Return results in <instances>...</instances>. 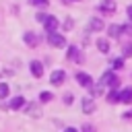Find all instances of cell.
<instances>
[{"mask_svg":"<svg viewBox=\"0 0 132 132\" xmlns=\"http://www.w3.org/2000/svg\"><path fill=\"white\" fill-rule=\"evenodd\" d=\"M109 37H120L124 31H122V25H109Z\"/></svg>","mask_w":132,"mask_h":132,"instance_id":"8fae6325","label":"cell"},{"mask_svg":"<svg viewBox=\"0 0 132 132\" xmlns=\"http://www.w3.org/2000/svg\"><path fill=\"white\" fill-rule=\"evenodd\" d=\"M128 19H130V21H132V4H130V6H128Z\"/></svg>","mask_w":132,"mask_h":132,"instance_id":"83f0119b","label":"cell"},{"mask_svg":"<svg viewBox=\"0 0 132 132\" xmlns=\"http://www.w3.org/2000/svg\"><path fill=\"white\" fill-rule=\"evenodd\" d=\"M120 97H122L124 103H132V87H126V89L120 93Z\"/></svg>","mask_w":132,"mask_h":132,"instance_id":"30bf717a","label":"cell"},{"mask_svg":"<svg viewBox=\"0 0 132 132\" xmlns=\"http://www.w3.org/2000/svg\"><path fill=\"white\" fill-rule=\"evenodd\" d=\"M124 56H126V58H130V56H132V45H130V43H128V45H124Z\"/></svg>","mask_w":132,"mask_h":132,"instance_id":"cb8c5ba5","label":"cell"},{"mask_svg":"<svg viewBox=\"0 0 132 132\" xmlns=\"http://www.w3.org/2000/svg\"><path fill=\"white\" fill-rule=\"evenodd\" d=\"M64 103H72V95H66L64 97Z\"/></svg>","mask_w":132,"mask_h":132,"instance_id":"4316f807","label":"cell"},{"mask_svg":"<svg viewBox=\"0 0 132 132\" xmlns=\"http://www.w3.org/2000/svg\"><path fill=\"white\" fill-rule=\"evenodd\" d=\"M72 25H74V23H72V19H66V21H64V25H62V27H64V29H66V31H68V29H72Z\"/></svg>","mask_w":132,"mask_h":132,"instance_id":"484cf974","label":"cell"},{"mask_svg":"<svg viewBox=\"0 0 132 132\" xmlns=\"http://www.w3.org/2000/svg\"><path fill=\"white\" fill-rule=\"evenodd\" d=\"M91 93L97 97V95H101V93H103V87H101V85H93V87H91Z\"/></svg>","mask_w":132,"mask_h":132,"instance_id":"44dd1931","label":"cell"},{"mask_svg":"<svg viewBox=\"0 0 132 132\" xmlns=\"http://www.w3.org/2000/svg\"><path fill=\"white\" fill-rule=\"evenodd\" d=\"M82 132H97V128L93 124H82Z\"/></svg>","mask_w":132,"mask_h":132,"instance_id":"603a6c76","label":"cell"},{"mask_svg":"<svg viewBox=\"0 0 132 132\" xmlns=\"http://www.w3.org/2000/svg\"><path fill=\"white\" fill-rule=\"evenodd\" d=\"M122 66H124V62H122V60H111V68H113V70H120Z\"/></svg>","mask_w":132,"mask_h":132,"instance_id":"7402d4cb","label":"cell"},{"mask_svg":"<svg viewBox=\"0 0 132 132\" xmlns=\"http://www.w3.org/2000/svg\"><path fill=\"white\" fill-rule=\"evenodd\" d=\"M29 4H31V6H39V8H43V6H47V0H29Z\"/></svg>","mask_w":132,"mask_h":132,"instance_id":"ffe728a7","label":"cell"},{"mask_svg":"<svg viewBox=\"0 0 132 132\" xmlns=\"http://www.w3.org/2000/svg\"><path fill=\"white\" fill-rule=\"evenodd\" d=\"M25 43H27V45H33V47H35V45L39 43V37H37L35 33L27 31V33H25Z\"/></svg>","mask_w":132,"mask_h":132,"instance_id":"9c48e42d","label":"cell"},{"mask_svg":"<svg viewBox=\"0 0 132 132\" xmlns=\"http://www.w3.org/2000/svg\"><path fill=\"white\" fill-rule=\"evenodd\" d=\"M122 31H124L126 35H132V23H128V25H124V27H122Z\"/></svg>","mask_w":132,"mask_h":132,"instance_id":"d4e9b609","label":"cell"},{"mask_svg":"<svg viewBox=\"0 0 132 132\" xmlns=\"http://www.w3.org/2000/svg\"><path fill=\"white\" fill-rule=\"evenodd\" d=\"M64 78H66V72H64V70H54V72H52V76H50L52 85H56V87H58V85H62V82H64Z\"/></svg>","mask_w":132,"mask_h":132,"instance_id":"277c9868","label":"cell"},{"mask_svg":"<svg viewBox=\"0 0 132 132\" xmlns=\"http://www.w3.org/2000/svg\"><path fill=\"white\" fill-rule=\"evenodd\" d=\"M91 29L93 31H101L103 29V21L101 19H91Z\"/></svg>","mask_w":132,"mask_h":132,"instance_id":"9a60e30c","label":"cell"},{"mask_svg":"<svg viewBox=\"0 0 132 132\" xmlns=\"http://www.w3.org/2000/svg\"><path fill=\"white\" fill-rule=\"evenodd\" d=\"M97 47H99V52L107 54V52H109V43H107V39H99V41H97Z\"/></svg>","mask_w":132,"mask_h":132,"instance_id":"2e32d148","label":"cell"},{"mask_svg":"<svg viewBox=\"0 0 132 132\" xmlns=\"http://www.w3.org/2000/svg\"><path fill=\"white\" fill-rule=\"evenodd\" d=\"M76 80H78V85H82V87H93L91 76H89V74H85V72H78V74H76Z\"/></svg>","mask_w":132,"mask_h":132,"instance_id":"52a82bcc","label":"cell"},{"mask_svg":"<svg viewBox=\"0 0 132 132\" xmlns=\"http://www.w3.org/2000/svg\"><path fill=\"white\" fill-rule=\"evenodd\" d=\"M99 85H101V87H105V85H109V87H111V89L116 91V89L120 87V78H118V76H116V74H113L111 70H107V72H103V76H101V80H99Z\"/></svg>","mask_w":132,"mask_h":132,"instance_id":"6da1fadb","label":"cell"},{"mask_svg":"<svg viewBox=\"0 0 132 132\" xmlns=\"http://www.w3.org/2000/svg\"><path fill=\"white\" fill-rule=\"evenodd\" d=\"M29 68H31V74H33L35 78H39V76H43V64H41V62H37V60H33V62L29 64Z\"/></svg>","mask_w":132,"mask_h":132,"instance_id":"3957f363","label":"cell"},{"mask_svg":"<svg viewBox=\"0 0 132 132\" xmlns=\"http://www.w3.org/2000/svg\"><path fill=\"white\" fill-rule=\"evenodd\" d=\"M43 25H45V31H47V33H54L56 27H58V21H56V16H47Z\"/></svg>","mask_w":132,"mask_h":132,"instance_id":"ba28073f","label":"cell"},{"mask_svg":"<svg viewBox=\"0 0 132 132\" xmlns=\"http://www.w3.org/2000/svg\"><path fill=\"white\" fill-rule=\"evenodd\" d=\"M47 41H50L54 47H64V45H66V39H64L60 33H47Z\"/></svg>","mask_w":132,"mask_h":132,"instance_id":"7a4b0ae2","label":"cell"},{"mask_svg":"<svg viewBox=\"0 0 132 132\" xmlns=\"http://www.w3.org/2000/svg\"><path fill=\"white\" fill-rule=\"evenodd\" d=\"M68 58H70V60H74V62H80V60H82V58L78 56V50H76L74 45H70V47H68Z\"/></svg>","mask_w":132,"mask_h":132,"instance_id":"4fadbf2b","label":"cell"},{"mask_svg":"<svg viewBox=\"0 0 132 132\" xmlns=\"http://www.w3.org/2000/svg\"><path fill=\"white\" fill-rule=\"evenodd\" d=\"M25 111H27V113H29V116H35V118H37V116H41V109H39V107H37V105H33V103H29V105H27V109H25Z\"/></svg>","mask_w":132,"mask_h":132,"instance_id":"5bb4252c","label":"cell"},{"mask_svg":"<svg viewBox=\"0 0 132 132\" xmlns=\"http://www.w3.org/2000/svg\"><path fill=\"white\" fill-rule=\"evenodd\" d=\"M23 105H25V99H23L21 95H16V97L10 101V109H21Z\"/></svg>","mask_w":132,"mask_h":132,"instance_id":"7c38bea8","label":"cell"},{"mask_svg":"<svg viewBox=\"0 0 132 132\" xmlns=\"http://www.w3.org/2000/svg\"><path fill=\"white\" fill-rule=\"evenodd\" d=\"M8 95V85L6 82H0V99H4Z\"/></svg>","mask_w":132,"mask_h":132,"instance_id":"d6986e66","label":"cell"},{"mask_svg":"<svg viewBox=\"0 0 132 132\" xmlns=\"http://www.w3.org/2000/svg\"><path fill=\"white\" fill-rule=\"evenodd\" d=\"M52 97H54L52 93H47V91H43V93L39 95V101H41V103H47V101H52Z\"/></svg>","mask_w":132,"mask_h":132,"instance_id":"ac0fdd59","label":"cell"},{"mask_svg":"<svg viewBox=\"0 0 132 132\" xmlns=\"http://www.w3.org/2000/svg\"><path fill=\"white\" fill-rule=\"evenodd\" d=\"M64 132H76V130H74V128H66Z\"/></svg>","mask_w":132,"mask_h":132,"instance_id":"f1b7e54d","label":"cell"},{"mask_svg":"<svg viewBox=\"0 0 132 132\" xmlns=\"http://www.w3.org/2000/svg\"><path fill=\"white\" fill-rule=\"evenodd\" d=\"M99 10H101V12H105V14L116 12V0H103V2L99 4Z\"/></svg>","mask_w":132,"mask_h":132,"instance_id":"5b68a950","label":"cell"},{"mask_svg":"<svg viewBox=\"0 0 132 132\" xmlns=\"http://www.w3.org/2000/svg\"><path fill=\"white\" fill-rule=\"evenodd\" d=\"M107 101H109V103H118V101H122V97H120L118 91H111V93L107 95Z\"/></svg>","mask_w":132,"mask_h":132,"instance_id":"e0dca14e","label":"cell"},{"mask_svg":"<svg viewBox=\"0 0 132 132\" xmlns=\"http://www.w3.org/2000/svg\"><path fill=\"white\" fill-rule=\"evenodd\" d=\"M80 107H82L85 113H93V111H95V101L89 99V97H85V99L80 101Z\"/></svg>","mask_w":132,"mask_h":132,"instance_id":"8992f818","label":"cell"}]
</instances>
